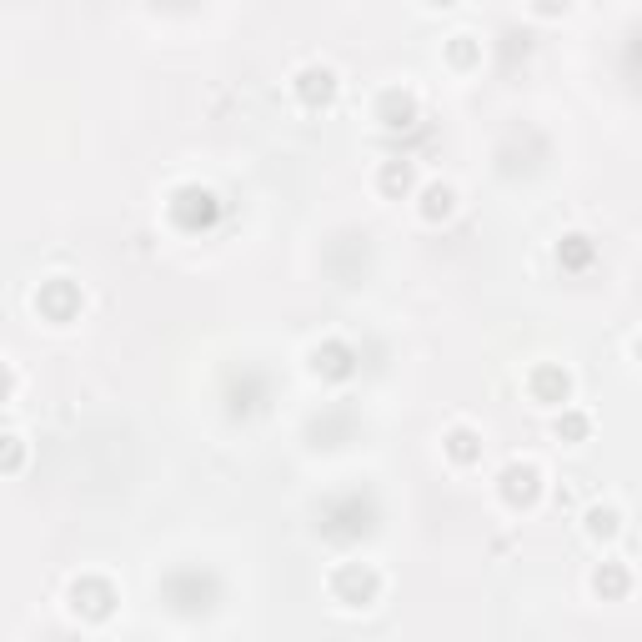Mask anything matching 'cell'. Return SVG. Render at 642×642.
I'll list each match as a JSON object with an SVG mask.
<instances>
[{"label":"cell","instance_id":"obj_5","mask_svg":"<svg viewBox=\"0 0 642 642\" xmlns=\"http://www.w3.org/2000/svg\"><path fill=\"white\" fill-rule=\"evenodd\" d=\"M437 6H452V0H437Z\"/></svg>","mask_w":642,"mask_h":642},{"label":"cell","instance_id":"obj_4","mask_svg":"<svg viewBox=\"0 0 642 642\" xmlns=\"http://www.w3.org/2000/svg\"><path fill=\"white\" fill-rule=\"evenodd\" d=\"M557 6H567V0H537V11H557Z\"/></svg>","mask_w":642,"mask_h":642},{"label":"cell","instance_id":"obj_2","mask_svg":"<svg viewBox=\"0 0 642 642\" xmlns=\"http://www.w3.org/2000/svg\"><path fill=\"white\" fill-rule=\"evenodd\" d=\"M617 532V512H592V537H612Z\"/></svg>","mask_w":642,"mask_h":642},{"label":"cell","instance_id":"obj_1","mask_svg":"<svg viewBox=\"0 0 642 642\" xmlns=\"http://www.w3.org/2000/svg\"><path fill=\"white\" fill-rule=\"evenodd\" d=\"M502 482H507V497H512V502H517V497H522V502L537 497V472H532V466H512Z\"/></svg>","mask_w":642,"mask_h":642},{"label":"cell","instance_id":"obj_3","mask_svg":"<svg viewBox=\"0 0 642 642\" xmlns=\"http://www.w3.org/2000/svg\"><path fill=\"white\" fill-rule=\"evenodd\" d=\"M597 592H622V572H597Z\"/></svg>","mask_w":642,"mask_h":642}]
</instances>
